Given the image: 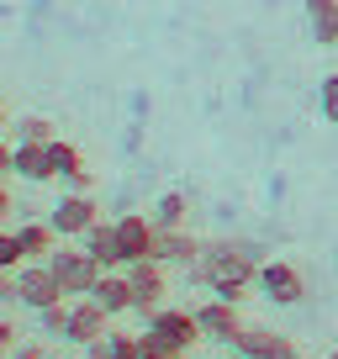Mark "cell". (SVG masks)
Here are the masks:
<instances>
[{"label":"cell","mask_w":338,"mask_h":359,"mask_svg":"<svg viewBox=\"0 0 338 359\" xmlns=\"http://www.w3.org/2000/svg\"><path fill=\"white\" fill-rule=\"evenodd\" d=\"M259 264H264V248L254 238H212L201 248V259L191 264V280L238 306L259 280Z\"/></svg>","instance_id":"cell-1"},{"label":"cell","mask_w":338,"mask_h":359,"mask_svg":"<svg viewBox=\"0 0 338 359\" xmlns=\"http://www.w3.org/2000/svg\"><path fill=\"white\" fill-rule=\"evenodd\" d=\"M143 344L164 348V354H191L196 344H201V323H196V312H185V306H158L154 317H143Z\"/></svg>","instance_id":"cell-2"},{"label":"cell","mask_w":338,"mask_h":359,"mask_svg":"<svg viewBox=\"0 0 338 359\" xmlns=\"http://www.w3.org/2000/svg\"><path fill=\"white\" fill-rule=\"evenodd\" d=\"M48 269H53L58 275V285H64V296L69 302H79V296H90L95 291V280H101L106 269L95 264L90 254H85V243H64V248H53V254H48Z\"/></svg>","instance_id":"cell-3"},{"label":"cell","mask_w":338,"mask_h":359,"mask_svg":"<svg viewBox=\"0 0 338 359\" xmlns=\"http://www.w3.org/2000/svg\"><path fill=\"white\" fill-rule=\"evenodd\" d=\"M127 285H133V312L154 317L158 306H164V296H169V264L137 259V264H127Z\"/></svg>","instance_id":"cell-4"},{"label":"cell","mask_w":338,"mask_h":359,"mask_svg":"<svg viewBox=\"0 0 338 359\" xmlns=\"http://www.w3.org/2000/svg\"><path fill=\"white\" fill-rule=\"evenodd\" d=\"M48 222H53L58 238H85L95 222H101V201H95L90 191H69V196H58V201H53Z\"/></svg>","instance_id":"cell-5"},{"label":"cell","mask_w":338,"mask_h":359,"mask_svg":"<svg viewBox=\"0 0 338 359\" xmlns=\"http://www.w3.org/2000/svg\"><path fill=\"white\" fill-rule=\"evenodd\" d=\"M254 291H259L270 306H296V302L306 296V275H302L296 264H285V259H264Z\"/></svg>","instance_id":"cell-6"},{"label":"cell","mask_w":338,"mask_h":359,"mask_svg":"<svg viewBox=\"0 0 338 359\" xmlns=\"http://www.w3.org/2000/svg\"><path fill=\"white\" fill-rule=\"evenodd\" d=\"M16 302L43 312V306H58V302H69V296H64V285H58V275L48 264H22L16 269Z\"/></svg>","instance_id":"cell-7"},{"label":"cell","mask_w":338,"mask_h":359,"mask_svg":"<svg viewBox=\"0 0 338 359\" xmlns=\"http://www.w3.org/2000/svg\"><path fill=\"white\" fill-rule=\"evenodd\" d=\"M196 323H201V338H212V344H227V348H233V338L248 327L243 317H238V306L222 302V296H212L206 306H196Z\"/></svg>","instance_id":"cell-8"},{"label":"cell","mask_w":338,"mask_h":359,"mask_svg":"<svg viewBox=\"0 0 338 359\" xmlns=\"http://www.w3.org/2000/svg\"><path fill=\"white\" fill-rule=\"evenodd\" d=\"M116 238H122V259L127 264H137V259H154V238H158V222L154 217H116Z\"/></svg>","instance_id":"cell-9"},{"label":"cell","mask_w":338,"mask_h":359,"mask_svg":"<svg viewBox=\"0 0 338 359\" xmlns=\"http://www.w3.org/2000/svg\"><path fill=\"white\" fill-rule=\"evenodd\" d=\"M106 323H111V317H106V306L95 302V296H79V302H69V344H95V338L106 333Z\"/></svg>","instance_id":"cell-10"},{"label":"cell","mask_w":338,"mask_h":359,"mask_svg":"<svg viewBox=\"0 0 338 359\" xmlns=\"http://www.w3.org/2000/svg\"><path fill=\"white\" fill-rule=\"evenodd\" d=\"M201 238L196 233H185V227H158V238H154V259L158 264H180V269H191L196 259H201Z\"/></svg>","instance_id":"cell-11"},{"label":"cell","mask_w":338,"mask_h":359,"mask_svg":"<svg viewBox=\"0 0 338 359\" xmlns=\"http://www.w3.org/2000/svg\"><path fill=\"white\" fill-rule=\"evenodd\" d=\"M79 243H85V254H90L101 269H127V259H122V238H116V222H95L90 233L79 238Z\"/></svg>","instance_id":"cell-12"},{"label":"cell","mask_w":338,"mask_h":359,"mask_svg":"<svg viewBox=\"0 0 338 359\" xmlns=\"http://www.w3.org/2000/svg\"><path fill=\"white\" fill-rule=\"evenodd\" d=\"M95 302L106 306V317H122V312H133V285H127V269H106L101 280H95Z\"/></svg>","instance_id":"cell-13"},{"label":"cell","mask_w":338,"mask_h":359,"mask_svg":"<svg viewBox=\"0 0 338 359\" xmlns=\"http://www.w3.org/2000/svg\"><path fill=\"white\" fill-rule=\"evenodd\" d=\"M16 243H22L27 264H48V254L58 248V233H53V222H22L16 227Z\"/></svg>","instance_id":"cell-14"},{"label":"cell","mask_w":338,"mask_h":359,"mask_svg":"<svg viewBox=\"0 0 338 359\" xmlns=\"http://www.w3.org/2000/svg\"><path fill=\"white\" fill-rule=\"evenodd\" d=\"M306 11V27L323 48H338V0H302Z\"/></svg>","instance_id":"cell-15"},{"label":"cell","mask_w":338,"mask_h":359,"mask_svg":"<svg viewBox=\"0 0 338 359\" xmlns=\"http://www.w3.org/2000/svg\"><path fill=\"white\" fill-rule=\"evenodd\" d=\"M85 359H143V344H137L133 333H116V327H106L95 344H85Z\"/></svg>","instance_id":"cell-16"},{"label":"cell","mask_w":338,"mask_h":359,"mask_svg":"<svg viewBox=\"0 0 338 359\" xmlns=\"http://www.w3.org/2000/svg\"><path fill=\"white\" fill-rule=\"evenodd\" d=\"M16 175L32 180V185L53 180V164H48V143H16Z\"/></svg>","instance_id":"cell-17"},{"label":"cell","mask_w":338,"mask_h":359,"mask_svg":"<svg viewBox=\"0 0 338 359\" xmlns=\"http://www.w3.org/2000/svg\"><path fill=\"white\" fill-rule=\"evenodd\" d=\"M275 344H280V333H270V327H243V333L233 338V354H243V359H270Z\"/></svg>","instance_id":"cell-18"},{"label":"cell","mask_w":338,"mask_h":359,"mask_svg":"<svg viewBox=\"0 0 338 359\" xmlns=\"http://www.w3.org/2000/svg\"><path fill=\"white\" fill-rule=\"evenodd\" d=\"M185 212H191V201H185L180 191H164L154 201V222L158 227H185Z\"/></svg>","instance_id":"cell-19"},{"label":"cell","mask_w":338,"mask_h":359,"mask_svg":"<svg viewBox=\"0 0 338 359\" xmlns=\"http://www.w3.org/2000/svg\"><path fill=\"white\" fill-rule=\"evenodd\" d=\"M16 143H53V116H16Z\"/></svg>","instance_id":"cell-20"},{"label":"cell","mask_w":338,"mask_h":359,"mask_svg":"<svg viewBox=\"0 0 338 359\" xmlns=\"http://www.w3.org/2000/svg\"><path fill=\"white\" fill-rule=\"evenodd\" d=\"M37 323H43V333H48V338H64V333H69V302L43 306V312H37Z\"/></svg>","instance_id":"cell-21"},{"label":"cell","mask_w":338,"mask_h":359,"mask_svg":"<svg viewBox=\"0 0 338 359\" xmlns=\"http://www.w3.org/2000/svg\"><path fill=\"white\" fill-rule=\"evenodd\" d=\"M22 264H27V254H22V243H16V233L0 227V269H22Z\"/></svg>","instance_id":"cell-22"},{"label":"cell","mask_w":338,"mask_h":359,"mask_svg":"<svg viewBox=\"0 0 338 359\" xmlns=\"http://www.w3.org/2000/svg\"><path fill=\"white\" fill-rule=\"evenodd\" d=\"M317 106H323V116L338 127V74H327V79H323V90H317Z\"/></svg>","instance_id":"cell-23"},{"label":"cell","mask_w":338,"mask_h":359,"mask_svg":"<svg viewBox=\"0 0 338 359\" xmlns=\"http://www.w3.org/2000/svg\"><path fill=\"white\" fill-rule=\"evenodd\" d=\"M11 354H16V323L0 312V359H11Z\"/></svg>","instance_id":"cell-24"},{"label":"cell","mask_w":338,"mask_h":359,"mask_svg":"<svg viewBox=\"0 0 338 359\" xmlns=\"http://www.w3.org/2000/svg\"><path fill=\"white\" fill-rule=\"evenodd\" d=\"M16 302V269H0V306Z\"/></svg>","instance_id":"cell-25"},{"label":"cell","mask_w":338,"mask_h":359,"mask_svg":"<svg viewBox=\"0 0 338 359\" xmlns=\"http://www.w3.org/2000/svg\"><path fill=\"white\" fill-rule=\"evenodd\" d=\"M6 175H16V148L0 137V180H6Z\"/></svg>","instance_id":"cell-26"},{"label":"cell","mask_w":338,"mask_h":359,"mask_svg":"<svg viewBox=\"0 0 338 359\" xmlns=\"http://www.w3.org/2000/svg\"><path fill=\"white\" fill-rule=\"evenodd\" d=\"M270 359H302V348H296V344H291V338H280V344H275V348H270Z\"/></svg>","instance_id":"cell-27"},{"label":"cell","mask_w":338,"mask_h":359,"mask_svg":"<svg viewBox=\"0 0 338 359\" xmlns=\"http://www.w3.org/2000/svg\"><path fill=\"white\" fill-rule=\"evenodd\" d=\"M11 206H16V201H11V191H6V180H0V222L11 217Z\"/></svg>","instance_id":"cell-28"},{"label":"cell","mask_w":338,"mask_h":359,"mask_svg":"<svg viewBox=\"0 0 338 359\" xmlns=\"http://www.w3.org/2000/svg\"><path fill=\"white\" fill-rule=\"evenodd\" d=\"M143 344V338H137ZM143 359H185V354H164V348H154V344H143Z\"/></svg>","instance_id":"cell-29"},{"label":"cell","mask_w":338,"mask_h":359,"mask_svg":"<svg viewBox=\"0 0 338 359\" xmlns=\"http://www.w3.org/2000/svg\"><path fill=\"white\" fill-rule=\"evenodd\" d=\"M11 359H43V344H22V348L11 354Z\"/></svg>","instance_id":"cell-30"},{"label":"cell","mask_w":338,"mask_h":359,"mask_svg":"<svg viewBox=\"0 0 338 359\" xmlns=\"http://www.w3.org/2000/svg\"><path fill=\"white\" fill-rule=\"evenodd\" d=\"M0 122H6V101H0Z\"/></svg>","instance_id":"cell-31"},{"label":"cell","mask_w":338,"mask_h":359,"mask_svg":"<svg viewBox=\"0 0 338 359\" xmlns=\"http://www.w3.org/2000/svg\"><path fill=\"white\" fill-rule=\"evenodd\" d=\"M323 359H338V348H333V354H323Z\"/></svg>","instance_id":"cell-32"},{"label":"cell","mask_w":338,"mask_h":359,"mask_svg":"<svg viewBox=\"0 0 338 359\" xmlns=\"http://www.w3.org/2000/svg\"><path fill=\"white\" fill-rule=\"evenodd\" d=\"M227 359H243V354H227Z\"/></svg>","instance_id":"cell-33"}]
</instances>
